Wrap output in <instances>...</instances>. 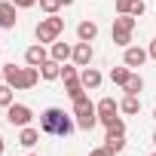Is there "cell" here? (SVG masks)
Returning <instances> with one entry per match:
<instances>
[{
    "instance_id": "cell-1",
    "label": "cell",
    "mask_w": 156,
    "mask_h": 156,
    "mask_svg": "<svg viewBox=\"0 0 156 156\" xmlns=\"http://www.w3.org/2000/svg\"><path fill=\"white\" fill-rule=\"evenodd\" d=\"M73 129H76V122H73V119H70L61 107H46V110L40 113V132H46V135L67 138Z\"/></svg>"
},
{
    "instance_id": "cell-2",
    "label": "cell",
    "mask_w": 156,
    "mask_h": 156,
    "mask_svg": "<svg viewBox=\"0 0 156 156\" xmlns=\"http://www.w3.org/2000/svg\"><path fill=\"white\" fill-rule=\"evenodd\" d=\"M3 83H9L16 92L19 89H34L40 83V67L28 64V67H16V64H6L3 67Z\"/></svg>"
},
{
    "instance_id": "cell-3",
    "label": "cell",
    "mask_w": 156,
    "mask_h": 156,
    "mask_svg": "<svg viewBox=\"0 0 156 156\" xmlns=\"http://www.w3.org/2000/svg\"><path fill=\"white\" fill-rule=\"evenodd\" d=\"M73 116H76V126H80L83 132H92V129H95V122H98V110H95V104L89 101V95L73 98Z\"/></svg>"
},
{
    "instance_id": "cell-4",
    "label": "cell",
    "mask_w": 156,
    "mask_h": 156,
    "mask_svg": "<svg viewBox=\"0 0 156 156\" xmlns=\"http://www.w3.org/2000/svg\"><path fill=\"white\" fill-rule=\"evenodd\" d=\"M61 31H64V19H58V12L55 16H49V19H43L40 25H37V43H55L58 37H61Z\"/></svg>"
},
{
    "instance_id": "cell-5",
    "label": "cell",
    "mask_w": 156,
    "mask_h": 156,
    "mask_svg": "<svg viewBox=\"0 0 156 156\" xmlns=\"http://www.w3.org/2000/svg\"><path fill=\"white\" fill-rule=\"evenodd\" d=\"M31 119H34V110L28 107V104H9L6 107V122L9 126H19V129H25V126H31Z\"/></svg>"
},
{
    "instance_id": "cell-6",
    "label": "cell",
    "mask_w": 156,
    "mask_h": 156,
    "mask_svg": "<svg viewBox=\"0 0 156 156\" xmlns=\"http://www.w3.org/2000/svg\"><path fill=\"white\" fill-rule=\"evenodd\" d=\"M147 58H150V55H147V49H141V46H126V52H122V64H126V67H141Z\"/></svg>"
},
{
    "instance_id": "cell-7",
    "label": "cell",
    "mask_w": 156,
    "mask_h": 156,
    "mask_svg": "<svg viewBox=\"0 0 156 156\" xmlns=\"http://www.w3.org/2000/svg\"><path fill=\"white\" fill-rule=\"evenodd\" d=\"M95 110H98V122H104V126H107V122L119 113V104H116L113 98H101V101L95 104Z\"/></svg>"
},
{
    "instance_id": "cell-8",
    "label": "cell",
    "mask_w": 156,
    "mask_h": 156,
    "mask_svg": "<svg viewBox=\"0 0 156 156\" xmlns=\"http://www.w3.org/2000/svg\"><path fill=\"white\" fill-rule=\"evenodd\" d=\"M92 55H95V52H92V43H83V40H80V43L73 46V55H70V58H73L76 67H89V64H92Z\"/></svg>"
},
{
    "instance_id": "cell-9",
    "label": "cell",
    "mask_w": 156,
    "mask_h": 156,
    "mask_svg": "<svg viewBox=\"0 0 156 156\" xmlns=\"http://www.w3.org/2000/svg\"><path fill=\"white\" fill-rule=\"evenodd\" d=\"M16 9L19 6L12 3V0H3V3H0V28H16V22H19Z\"/></svg>"
},
{
    "instance_id": "cell-10",
    "label": "cell",
    "mask_w": 156,
    "mask_h": 156,
    "mask_svg": "<svg viewBox=\"0 0 156 156\" xmlns=\"http://www.w3.org/2000/svg\"><path fill=\"white\" fill-rule=\"evenodd\" d=\"M144 9H147L144 0H116V12L119 16H135L138 19V16H144Z\"/></svg>"
},
{
    "instance_id": "cell-11",
    "label": "cell",
    "mask_w": 156,
    "mask_h": 156,
    "mask_svg": "<svg viewBox=\"0 0 156 156\" xmlns=\"http://www.w3.org/2000/svg\"><path fill=\"white\" fill-rule=\"evenodd\" d=\"M25 61H28V64H34V67H40L43 61H49V52H46V46H43V43H34V46H28V52H25Z\"/></svg>"
},
{
    "instance_id": "cell-12",
    "label": "cell",
    "mask_w": 156,
    "mask_h": 156,
    "mask_svg": "<svg viewBox=\"0 0 156 156\" xmlns=\"http://www.w3.org/2000/svg\"><path fill=\"white\" fill-rule=\"evenodd\" d=\"M40 76L43 80H61V61H55V58L43 61L40 64Z\"/></svg>"
},
{
    "instance_id": "cell-13",
    "label": "cell",
    "mask_w": 156,
    "mask_h": 156,
    "mask_svg": "<svg viewBox=\"0 0 156 156\" xmlns=\"http://www.w3.org/2000/svg\"><path fill=\"white\" fill-rule=\"evenodd\" d=\"M76 37H80L83 43H92L98 37V25L95 22H80V25H76Z\"/></svg>"
},
{
    "instance_id": "cell-14",
    "label": "cell",
    "mask_w": 156,
    "mask_h": 156,
    "mask_svg": "<svg viewBox=\"0 0 156 156\" xmlns=\"http://www.w3.org/2000/svg\"><path fill=\"white\" fill-rule=\"evenodd\" d=\"M70 55H73V46H67V43H61V40H55V43H52V52H49V58H55V61H61V64H64Z\"/></svg>"
},
{
    "instance_id": "cell-15",
    "label": "cell",
    "mask_w": 156,
    "mask_h": 156,
    "mask_svg": "<svg viewBox=\"0 0 156 156\" xmlns=\"http://www.w3.org/2000/svg\"><path fill=\"white\" fill-rule=\"evenodd\" d=\"M80 80H83L86 89H98V86H101V73H98L95 67H83V70H80Z\"/></svg>"
},
{
    "instance_id": "cell-16",
    "label": "cell",
    "mask_w": 156,
    "mask_h": 156,
    "mask_svg": "<svg viewBox=\"0 0 156 156\" xmlns=\"http://www.w3.org/2000/svg\"><path fill=\"white\" fill-rule=\"evenodd\" d=\"M119 110L129 113V116H135V113L141 110V98H138V95H126V98L119 101Z\"/></svg>"
},
{
    "instance_id": "cell-17",
    "label": "cell",
    "mask_w": 156,
    "mask_h": 156,
    "mask_svg": "<svg viewBox=\"0 0 156 156\" xmlns=\"http://www.w3.org/2000/svg\"><path fill=\"white\" fill-rule=\"evenodd\" d=\"M37 141H40V132H37V129H31V126H25V129H22V135H19V144L31 150Z\"/></svg>"
},
{
    "instance_id": "cell-18",
    "label": "cell",
    "mask_w": 156,
    "mask_h": 156,
    "mask_svg": "<svg viewBox=\"0 0 156 156\" xmlns=\"http://www.w3.org/2000/svg\"><path fill=\"white\" fill-rule=\"evenodd\" d=\"M64 92H67V98L73 101V98H80V95H86V86H83V80H80V76H76V80L64 83Z\"/></svg>"
},
{
    "instance_id": "cell-19",
    "label": "cell",
    "mask_w": 156,
    "mask_h": 156,
    "mask_svg": "<svg viewBox=\"0 0 156 156\" xmlns=\"http://www.w3.org/2000/svg\"><path fill=\"white\" fill-rule=\"evenodd\" d=\"M135 25H138L135 16H119V19H113V31H129V34H132Z\"/></svg>"
},
{
    "instance_id": "cell-20",
    "label": "cell",
    "mask_w": 156,
    "mask_h": 156,
    "mask_svg": "<svg viewBox=\"0 0 156 156\" xmlns=\"http://www.w3.org/2000/svg\"><path fill=\"white\" fill-rule=\"evenodd\" d=\"M104 147H110L113 153H119V150L126 147V135H113V132H107V138H104Z\"/></svg>"
},
{
    "instance_id": "cell-21",
    "label": "cell",
    "mask_w": 156,
    "mask_h": 156,
    "mask_svg": "<svg viewBox=\"0 0 156 156\" xmlns=\"http://www.w3.org/2000/svg\"><path fill=\"white\" fill-rule=\"evenodd\" d=\"M129 76H132V67H113V70H110V80H113L116 86H126Z\"/></svg>"
},
{
    "instance_id": "cell-22",
    "label": "cell",
    "mask_w": 156,
    "mask_h": 156,
    "mask_svg": "<svg viewBox=\"0 0 156 156\" xmlns=\"http://www.w3.org/2000/svg\"><path fill=\"white\" fill-rule=\"evenodd\" d=\"M16 89L9 86V83H0V107H9L12 101H16V95H12Z\"/></svg>"
},
{
    "instance_id": "cell-23",
    "label": "cell",
    "mask_w": 156,
    "mask_h": 156,
    "mask_svg": "<svg viewBox=\"0 0 156 156\" xmlns=\"http://www.w3.org/2000/svg\"><path fill=\"white\" fill-rule=\"evenodd\" d=\"M122 89H126V95H138V92L144 89V80H141L138 73H132V76H129V83H126Z\"/></svg>"
},
{
    "instance_id": "cell-24",
    "label": "cell",
    "mask_w": 156,
    "mask_h": 156,
    "mask_svg": "<svg viewBox=\"0 0 156 156\" xmlns=\"http://www.w3.org/2000/svg\"><path fill=\"white\" fill-rule=\"evenodd\" d=\"M40 9H43L46 16H55V12L61 9V0H40Z\"/></svg>"
},
{
    "instance_id": "cell-25",
    "label": "cell",
    "mask_w": 156,
    "mask_h": 156,
    "mask_svg": "<svg viewBox=\"0 0 156 156\" xmlns=\"http://www.w3.org/2000/svg\"><path fill=\"white\" fill-rule=\"evenodd\" d=\"M107 132H113V135H126V122H122L119 116H113V119L107 122Z\"/></svg>"
},
{
    "instance_id": "cell-26",
    "label": "cell",
    "mask_w": 156,
    "mask_h": 156,
    "mask_svg": "<svg viewBox=\"0 0 156 156\" xmlns=\"http://www.w3.org/2000/svg\"><path fill=\"white\" fill-rule=\"evenodd\" d=\"M76 76H80V73H76V67H70V64H61V80H64V83L76 80Z\"/></svg>"
},
{
    "instance_id": "cell-27",
    "label": "cell",
    "mask_w": 156,
    "mask_h": 156,
    "mask_svg": "<svg viewBox=\"0 0 156 156\" xmlns=\"http://www.w3.org/2000/svg\"><path fill=\"white\" fill-rule=\"evenodd\" d=\"M89 156H113V150H110V147H95Z\"/></svg>"
},
{
    "instance_id": "cell-28",
    "label": "cell",
    "mask_w": 156,
    "mask_h": 156,
    "mask_svg": "<svg viewBox=\"0 0 156 156\" xmlns=\"http://www.w3.org/2000/svg\"><path fill=\"white\" fill-rule=\"evenodd\" d=\"M12 3H16L19 9H31L34 3H40V0H12Z\"/></svg>"
},
{
    "instance_id": "cell-29",
    "label": "cell",
    "mask_w": 156,
    "mask_h": 156,
    "mask_svg": "<svg viewBox=\"0 0 156 156\" xmlns=\"http://www.w3.org/2000/svg\"><path fill=\"white\" fill-rule=\"evenodd\" d=\"M147 55H150V58H153V61H156V37H153V40H150V49H147Z\"/></svg>"
},
{
    "instance_id": "cell-30",
    "label": "cell",
    "mask_w": 156,
    "mask_h": 156,
    "mask_svg": "<svg viewBox=\"0 0 156 156\" xmlns=\"http://www.w3.org/2000/svg\"><path fill=\"white\" fill-rule=\"evenodd\" d=\"M3 150H6V144H3V135H0V156H3Z\"/></svg>"
},
{
    "instance_id": "cell-31",
    "label": "cell",
    "mask_w": 156,
    "mask_h": 156,
    "mask_svg": "<svg viewBox=\"0 0 156 156\" xmlns=\"http://www.w3.org/2000/svg\"><path fill=\"white\" fill-rule=\"evenodd\" d=\"M70 3H73V0H61V6H70Z\"/></svg>"
},
{
    "instance_id": "cell-32",
    "label": "cell",
    "mask_w": 156,
    "mask_h": 156,
    "mask_svg": "<svg viewBox=\"0 0 156 156\" xmlns=\"http://www.w3.org/2000/svg\"><path fill=\"white\" fill-rule=\"evenodd\" d=\"M0 83H3V67H0Z\"/></svg>"
},
{
    "instance_id": "cell-33",
    "label": "cell",
    "mask_w": 156,
    "mask_h": 156,
    "mask_svg": "<svg viewBox=\"0 0 156 156\" xmlns=\"http://www.w3.org/2000/svg\"><path fill=\"white\" fill-rule=\"evenodd\" d=\"M153 144H156V132H153Z\"/></svg>"
},
{
    "instance_id": "cell-34",
    "label": "cell",
    "mask_w": 156,
    "mask_h": 156,
    "mask_svg": "<svg viewBox=\"0 0 156 156\" xmlns=\"http://www.w3.org/2000/svg\"><path fill=\"white\" fill-rule=\"evenodd\" d=\"M153 119H156V110H153Z\"/></svg>"
},
{
    "instance_id": "cell-35",
    "label": "cell",
    "mask_w": 156,
    "mask_h": 156,
    "mask_svg": "<svg viewBox=\"0 0 156 156\" xmlns=\"http://www.w3.org/2000/svg\"><path fill=\"white\" fill-rule=\"evenodd\" d=\"M28 156H37V153H28Z\"/></svg>"
},
{
    "instance_id": "cell-36",
    "label": "cell",
    "mask_w": 156,
    "mask_h": 156,
    "mask_svg": "<svg viewBox=\"0 0 156 156\" xmlns=\"http://www.w3.org/2000/svg\"><path fill=\"white\" fill-rule=\"evenodd\" d=\"M150 156H156V153H150Z\"/></svg>"
}]
</instances>
